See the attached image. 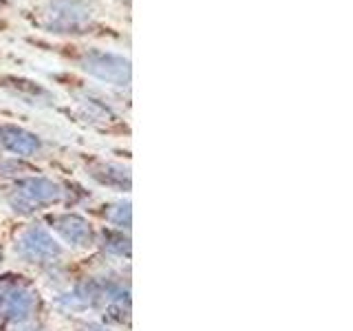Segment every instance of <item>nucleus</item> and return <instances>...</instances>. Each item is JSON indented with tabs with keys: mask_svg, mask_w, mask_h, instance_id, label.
I'll list each match as a JSON object with an SVG mask.
<instances>
[{
	"mask_svg": "<svg viewBox=\"0 0 353 331\" xmlns=\"http://www.w3.org/2000/svg\"><path fill=\"white\" fill-rule=\"evenodd\" d=\"M93 25V11L86 0H51L42 16V27L60 36H80Z\"/></svg>",
	"mask_w": 353,
	"mask_h": 331,
	"instance_id": "nucleus-1",
	"label": "nucleus"
},
{
	"mask_svg": "<svg viewBox=\"0 0 353 331\" xmlns=\"http://www.w3.org/2000/svg\"><path fill=\"white\" fill-rule=\"evenodd\" d=\"M80 66L88 75H93L97 80L108 82V84L126 86L130 82V62L128 58H124V55H119V53L88 49L82 53Z\"/></svg>",
	"mask_w": 353,
	"mask_h": 331,
	"instance_id": "nucleus-2",
	"label": "nucleus"
},
{
	"mask_svg": "<svg viewBox=\"0 0 353 331\" xmlns=\"http://www.w3.org/2000/svg\"><path fill=\"white\" fill-rule=\"evenodd\" d=\"M0 146L18 154H31L40 148V139L16 126H0Z\"/></svg>",
	"mask_w": 353,
	"mask_h": 331,
	"instance_id": "nucleus-3",
	"label": "nucleus"
},
{
	"mask_svg": "<svg viewBox=\"0 0 353 331\" xmlns=\"http://www.w3.org/2000/svg\"><path fill=\"white\" fill-rule=\"evenodd\" d=\"M5 7V0H0V9H3Z\"/></svg>",
	"mask_w": 353,
	"mask_h": 331,
	"instance_id": "nucleus-4",
	"label": "nucleus"
}]
</instances>
